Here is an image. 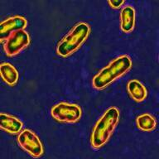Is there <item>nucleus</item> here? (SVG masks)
Segmentation results:
<instances>
[{
    "instance_id": "obj_1",
    "label": "nucleus",
    "mask_w": 159,
    "mask_h": 159,
    "mask_svg": "<svg viewBox=\"0 0 159 159\" xmlns=\"http://www.w3.org/2000/svg\"><path fill=\"white\" fill-rule=\"evenodd\" d=\"M132 66V61L127 55L120 56L110 62L93 78L92 84L97 89H101L123 75L129 71Z\"/></svg>"
},
{
    "instance_id": "obj_2",
    "label": "nucleus",
    "mask_w": 159,
    "mask_h": 159,
    "mask_svg": "<svg viewBox=\"0 0 159 159\" xmlns=\"http://www.w3.org/2000/svg\"><path fill=\"white\" fill-rule=\"evenodd\" d=\"M119 119V111L111 107L105 111L98 120L91 134V145L94 148H99L106 143L114 132Z\"/></svg>"
},
{
    "instance_id": "obj_3",
    "label": "nucleus",
    "mask_w": 159,
    "mask_h": 159,
    "mask_svg": "<svg viewBox=\"0 0 159 159\" xmlns=\"http://www.w3.org/2000/svg\"><path fill=\"white\" fill-rule=\"evenodd\" d=\"M89 25L85 22H80L61 41L57 46V53L63 57H66L74 53L87 39L89 34Z\"/></svg>"
},
{
    "instance_id": "obj_4",
    "label": "nucleus",
    "mask_w": 159,
    "mask_h": 159,
    "mask_svg": "<svg viewBox=\"0 0 159 159\" xmlns=\"http://www.w3.org/2000/svg\"><path fill=\"white\" fill-rule=\"evenodd\" d=\"M51 114L57 121L75 123L81 117V109L78 104L60 103L53 106Z\"/></svg>"
},
{
    "instance_id": "obj_5",
    "label": "nucleus",
    "mask_w": 159,
    "mask_h": 159,
    "mask_svg": "<svg viewBox=\"0 0 159 159\" xmlns=\"http://www.w3.org/2000/svg\"><path fill=\"white\" fill-rule=\"evenodd\" d=\"M17 143L19 146L30 155L35 157L42 156L43 147L39 138L29 129H24L17 136Z\"/></svg>"
},
{
    "instance_id": "obj_6",
    "label": "nucleus",
    "mask_w": 159,
    "mask_h": 159,
    "mask_svg": "<svg viewBox=\"0 0 159 159\" xmlns=\"http://www.w3.org/2000/svg\"><path fill=\"white\" fill-rule=\"evenodd\" d=\"M29 43L30 37L28 33L23 30H18L12 32L6 40L4 44L5 52L7 56L12 57L26 48Z\"/></svg>"
},
{
    "instance_id": "obj_7",
    "label": "nucleus",
    "mask_w": 159,
    "mask_h": 159,
    "mask_svg": "<svg viewBox=\"0 0 159 159\" xmlns=\"http://www.w3.org/2000/svg\"><path fill=\"white\" fill-rule=\"evenodd\" d=\"M27 19L21 16H14L5 20L0 25V39L3 41L5 38H8L12 32L23 30L27 26Z\"/></svg>"
},
{
    "instance_id": "obj_8",
    "label": "nucleus",
    "mask_w": 159,
    "mask_h": 159,
    "mask_svg": "<svg viewBox=\"0 0 159 159\" xmlns=\"http://www.w3.org/2000/svg\"><path fill=\"white\" fill-rule=\"evenodd\" d=\"M0 125L1 129L12 134L19 133L22 128V123L19 119L5 114H0Z\"/></svg>"
},
{
    "instance_id": "obj_9",
    "label": "nucleus",
    "mask_w": 159,
    "mask_h": 159,
    "mask_svg": "<svg viewBox=\"0 0 159 159\" xmlns=\"http://www.w3.org/2000/svg\"><path fill=\"white\" fill-rule=\"evenodd\" d=\"M121 29L124 32H130L135 24V11L131 6H126L121 11Z\"/></svg>"
},
{
    "instance_id": "obj_10",
    "label": "nucleus",
    "mask_w": 159,
    "mask_h": 159,
    "mask_svg": "<svg viewBox=\"0 0 159 159\" xmlns=\"http://www.w3.org/2000/svg\"><path fill=\"white\" fill-rule=\"evenodd\" d=\"M128 92L132 97V99H134L137 102L143 101L147 97V89L144 85L137 80H132L127 84Z\"/></svg>"
},
{
    "instance_id": "obj_11",
    "label": "nucleus",
    "mask_w": 159,
    "mask_h": 159,
    "mask_svg": "<svg viewBox=\"0 0 159 159\" xmlns=\"http://www.w3.org/2000/svg\"><path fill=\"white\" fill-rule=\"evenodd\" d=\"M0 72L2 80L9 85H14L18 80V73L13 66L5 62L0 66Z\"/></svg>"
},
{
    "instance_id": "obj_12",
    "label": "nucleus",
    "mask_w": 159,
    "mask_h": 159,
    "mask_svg": "<svg viewBox=\"0 0 159 159\" xmlns=\"http://www.w3.org/2000/svg\"><path fill=\"white\" fill-rule=\"evenodd\" d=\"M137 126L143 131H152L156 128V120L148 114H143L137 118Z\"/></svg>"
},
{
    "instance_id": "obj_13",
    "label": "nucleus",
    "mask_w": 159,
    "mask_h": 159,
    "mask_svg": "<svg viewBox=\"0 0 159 159\" xmlns=\"http://www.w3.org/2000/svg\"><path fill=\"white\" fill-rule=\"evenodd\" d=\"M109 4L110 5V7H114V8H118V7H121L122 5L124 3V1L123 0H110L109 1Z\"/></svg>"
}]
</instances>
